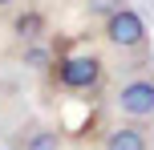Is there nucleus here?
Here are the masks:
<instances>
[{
  "label": "nucleus",
  "mask_w": 154,
  "mask_h": 150,
  "mask_svg": "<svg viewBox=\"0 0 154 150\" xmlns=\"http://www.w3.org/2000/svg\"><path fill=\"white\" fill-rule=\"evenodd\" d=\"M101 77H106V65L93 53H73L57 61V85L69 93H93L101 85Z\"/></svg>",
  "instance_id": "nucleus-1"
},
{
  "label": "nucleus",
  "mask_w": 154,
  "mask_h": 150,
  "mask_svg": "<svg viewBox=\"0 0 154 150\" xmlns=\"http://www.w3.org/2000/svg\"><path fill=\"white\" fill-rule=\"evenodd\" d=\"M114 106L122 118H134V122H146L154 118V77H130L118 85L114 93Z\"/></svg>",
  "instance_id": "nucleus-2"
},
{
  "label": "nucleus",
  "mask_w": 154,
  "mask_h": 150,
  "mask_svg": "<svg viewBox=\"0 0 154 150\" xmlns=\"http://www.w3.org/2000/svg\"><path fill=\"white\" fill-rule=\"evenodd\" d=\"M12 32L24 41V45H29V41H41V37H45V16L29 8V12H20V16L12 20Z\"/></svg>",
  "instance_id": "nucleus-5"
},
{
  "label": "nucleus",
  "mask_w": 154,
  "mask_h": 150,
  "mask_svg": "<svg viewBox=\"0 0 154 150\" xmlns=\"http://www.w3.org/2000/svg\"><path fill=\"white\" fill-rule=\"evenodd\" d=\"M101 32H106V41H109L114 49H126V53L146 45V20H142L134 8H118L114 16H106Z\"/></svg>",
  "instance_id": "nucleus-3"
},
{
  "label": "nucleus",
  "mask_w": 154,
  "mask_h": 150,
  "mask_svg": "<svg viewBox=\"0 0 154 150\" xmlns=\"http://www.w3.org/2000/svg\"><path fill=\"white\" fill-rule=\"evenodd\" d=\"M106 150H150V134L138 122H126V126H114L106 134Z\"/></svg>",
  "instance_id": "nucleus-4"
},
{
  "label": "nucleus",
  "mask_w": 154,
  "mask_h": 150,
  "mask_svg": "<svg viewBox=\"0 0 154 150\" xmlns=\"http://www.w3.org/2000/svg\"><path fill=\"white\" fill-rule=\"evenodd\" d=\"M12 4H16V0H0V8H12Z\"/></svg>",
  "instance_id": "nucleus-9"
},
{
  "label": "nucleus",
  "mask_w": 154,
  "mask_h": 150,
  "mask_svg": "<svg viewBox=\"0 0 154 150\" xmlns=\"http://www.w3.org/2000/svg\"><path fill=\"white\" fill-rule=\"evenodd\" d=\"M20 65H29V69H49L53 65V53H49V45H41V41H29L20 53Z\"/></svg>",
  "instance_id": "nucleus-6"
},
{
  "label": "nucleus",
  "mask_w": 154,
  "mask_h": 150,
  "mask_svg": "<svg viewBox=\"0 0 154 150\" xmlns=\"http://www.w3.org/2000/svg\"><path fill=\"white\" fill-rule=\"evenodd\" d=\"M85 8H89V16H101V20H106V16H114L118 8H126L122 0H85Z\"/></svg>",
  "instance_id": "nucleus-8"
},
{
  "label": "nucleus",
  "mask_w": 154,
  "mask_h": 150,
  "mask_svg": "<svg viewBox=\"0 0 154 150\" xmlns=\"http://www.w3.org/2000/svg\"><path fill=\"white\" fill-rule=\"evenodd\" d=\"M20 150H61V134L57 130H32L20 142Z\"/></svg>",
  "instance_id": "nucleus-7"
}]
</instances>
